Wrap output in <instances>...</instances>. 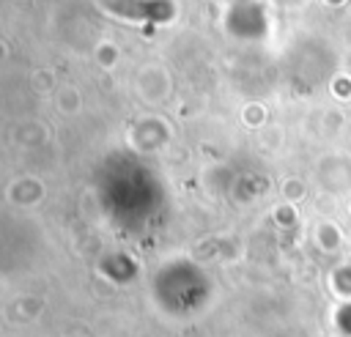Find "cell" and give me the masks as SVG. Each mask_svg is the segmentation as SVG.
<instances>
[{"label": "cell", "instance_id": "1", "mask_svg": "<svg viewBox=\"0 0 351 337\" xmlns=\"http://www.w3.org/2000/svg\"><path fill=\"white\" fill-rule=\"evenodd\" d=\"M110 11L132 19H167L173 5L167 0H107Z\"/></svg>", "mask_w": 351, "mask_h": 337}]
</instances>
